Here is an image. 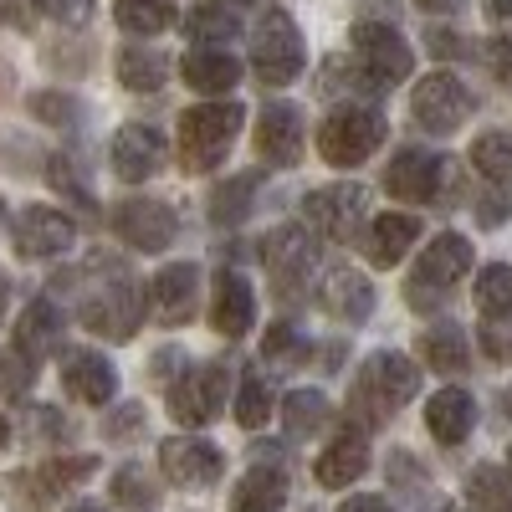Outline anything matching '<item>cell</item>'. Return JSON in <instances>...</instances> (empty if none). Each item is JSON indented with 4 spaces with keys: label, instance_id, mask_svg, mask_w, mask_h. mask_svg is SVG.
<instances>
[{
    "label": "cell",
    "instance_id": "27",
    "mask_svg": "<svg viewBox=\"0 0 512 512\" xmlns=\"http://www.w3.org/2000/svg\"><path fill=\"white\" fill-rule=\"evenodd\" d=\"M62 344V313L47 303V297H36V303H26L21 323H16V349L21 354H52Z\"/></svg>",
    "mask_w": 512,
    "mask_h": 512
},
{
    "label": "cell",
    "instance_id": "29",
    "mask_svg": "<svg viewBox=\"0 0 512 512\" xmlns=\"http://www.w3.org/2000/svg\"><path fill=\"white\" fill-rule=\"evenodd\" d=\"M164 77H169L164 52H149V47H123L118 52V82L128 93H159Z\"/></svg>",
    "mask_w": 512,
    "mask_h": 512
},
{
    "label": "cell",
    "instance_id": "22",
    "mask_svg": "<svg viewBox=\"0 0 512 512\" xmlns=\"http://www.w3.org/2000/svg\"><path fill=\"white\" fill-rule=\"evenodd\" d=\"M472 420H477V400L466 390H436L431 405H425V425H431V436L441 446H461L466 436H472Z\"/></svg>",
    "mask_w": 512,
    "mask_h": 512
},
{
    "label": "cell",
    "instance_id": "23",
    "mask_svg": "<svg viewBox=\"0 0 512 512\" xmlns=\"http://www.w3.org/2000/svg\"><path fill=\"white\" fill-rule=\"evenodd\" d=\"M185 82L195 93H231L241 82V62L226 52V47H195L185 62H180Z\"/></svg>",
    "mask_w": 512,
    "mask_h": 512
},
{
    "label": "cell",
    "instance_id": "35",
    "mask_svg": "<svg viewBox=\"0 0 512 512\" xmlns=\"http://www.w3.org/2000/svg\"><path fill=\"white\" fill-rule=\"evenodd\" d=\"M472 164L482 169L487 180L512 185V134H507V128H492V134H482L472 144Z\"/></svg>",
    "mask_w": 512,
    "mask_h": 512
},
{
    "label": "cell",
    "instance_id": "21",
    "mask_svg": "<svg viewBox=\"0 0 512 512\" xmlns=\"http://www.w3.org/2000/svg\"><path fill=\"white\" fill-rule=\"evenodd\" d=\"M210 323L226 338H241L251 323H256V297H251V282L241 272H221L216 277V303H210Z\"/></svg>",
    "mask_w": 512,
    "mask_h": 512
},
{
    "label": "cell",
    "instance_id": "14",
    "mask_svg": "<svg viewBox=\"0 0 512 512\" xmlns=\"http://www.w3.org/2000/svg\"><path fill=\"white\" fill-rule=\"evenodd\" d=\"M195 297H200V267L195 262H175V267L154 272V282H149L154 318L169 323V328H180V323L195 318Z\"/></svg>",
    "mask_w": 512,
    "mask_h": 512
},
{
    "label": "cell",
    "instance_id": "48",
    "mask_svg": "<svg viewBox=\"0 0 512 512\" xmlns=\"http://www.w3.org/2000/svg\"><path fill=\"white\" fill-rule=\"evenodd\" d=\"M134 425H144V410H139V405H134V410H123V415L108 425V436H113V441H128V431H134Z\"/></svg>",
    "mask_w": 512,
    "mask_h": 512
},
{
    "label": "cell",
    "instance_id": "3",
    "mask_svg": "<svg viewBox=\"0 0 512 512\" xmlns=\"http://www.w3.org/2000/svg\"><path fill=\"white\" fill-rule=\"evenodd\" d=\"M420 395V369L405 354H374L354 384V410L364 420H384L390 410L410 405Z\"/></svg>",
    "mask_w": 512,
    "mask_h": 512
},
{
    "label": "cell",
    "instance_id": "46",
    "mask_svg": "<svg viewBox=\"0 0 512 512\" xmlns=\"http://www.w3.org/2000/svg\"><path fill=\"white\" fill-rule=\"evenodd\" d=\"M482 57H487V67H492V77L502 82V88H512V36H497V41H487V47H482Z\"/></svg>",
    "mask_w": 512,
    "mask_h": 512
},
{
    "label": "cell",
    "instance_id": "1",
    "mask_svg": "<svg viewBox=\"0 0 512 512\" xmlns=\"http://www.w3.org/2000/svg\"><path fill=\"white\" fill-rule=\"evenodd\" d=\"M246 123V108L241 103H195L185 108L180 118V164L190 175H205V169H216L231 149V139L241 134Z\"/></svg>",
    "mask_w": 512,
    "mask_h": 512
},
{
    "label": "cell",
    "instance_id": "49",
    "mask_svg": "<svg viewBox=\"0 0 512 512\" xmlns=\"http://www.w3.org/2000/svg\"><path fill=\"white\" fill-rule=\"evenodd\" d=\"M338 512H390V507H384L379 497H349V502L338 507Z\"/></svg>",
    "mask_w": 512,
    "mask_h": 512
},
{
    "label": "cell",
    "instance_id": "44",
    "mask_svg": "<svg viewBox=\"0 0 512 512\" xmlns=\"http://www.w3.org/2000/svg\"><path fill=\"white\" fill-rule=\"evenodd\" d=\"M507 216H512V190L492 180V190L477 200V221H482V226H497V221H507Z\"/></svg>",
    "mask_w": 512,
    "mask_h": 512
},
{
    "label": "cell",
    "instance_id": "4",
    "mask_svg": "<svg viewBox=\"0 0 512 512\" xmlns=\"http://www.w3.org/2000/svg\"><path fill=\"white\" fill-rule=\"evenodd\" d=\"M354 67L369 88H400L415 67V52L390 21H359L354 26Z\"/></svg>",
    "mask_w": 512,
    "mask_h": 512
},
{
    "label": "cell",
    "instance_id": "10",
    "mask_svg": "<svg viewBox=\"0 0 512 512\" xmlns=\"http://www.w3.org/2000/svg\"><path fill=\"white\" fill-rule=\"evenodd\" d=\"M113 231L128 246H139V251H164L169 241L180 236V216L164 200H123L113 210Z\"/></svg>",
    "mask_w": 512,
    "mask_h": 512
},
{
    "label": "cell",
    "instance_id": "20",
    "mask_svg": "<svg viewBox=\"0 0 512 512\" xmlns=\"http://www.w3.org/2000/svg\"><path fill=\"white\" fill-rule=\"evenodd\" d=\"M318 297H323V308H328L338 323H364V318L374 313V287H369V277L354 272V267H333V272L323 277Z\"/></svg>",
    "mask_w": 512,
    "mask_h": 512
},
{
    "label": "cell",
    "instance_id": "9",
    "mask_svg": "<svg viewBox=\"0 0 512 512\" xmlns=\"http://www.w3.org/2000/svg\"><path fill=\"white\" fill-rule=\"evenodd\" d=\"M108 159H113V175H118L123 185L154 180L159 169H164V139H159V128H149V123H123L118 134H113Z\"/></svg>",
    "mask_w": 512,
    "mask_h": 512
},
{
    "label": "cell",
    "instance_id": "7",
    "mask_svg": "<svg viewBox=\"0 0 512 512\" xmlns=\"http://www.w3.org/2000/svg\"><path fill=\"white\" fill-rule=\"evenodd\" d=\"M410 113L425 134H456L466 123V113H472V93H466V82L456 72H431V77L415 82Z\"/></svg>",
    "mask_w": 512,
    "mask_h": 512
},
{
    "label": "cell",
    "instance_id": "47",
    "mask_svg": "<svg viewBox=\"0 0 512 512\" xmlns=\"http://www.w3.org/2000/svg\"><path fill=\"white\" fill-rule=\"evenodd\" d=\"M425 41H431V47H436L441 57H461V52H466L461 41H456L451 31H441V26H431V31H425Z\"/></svg>",
    "mask_w": 512,
    "mask_h": 512
},
{
    "label": "cell",
    "instance_id": "33",
    "mask_svg": "<svg viewBox=\"0 0 512 512\" xmlns=\"http://www.w3.org/2000/svg\"><path fill=\"white\" fill-rule=\"evenodd\" d=\"M113 502L123 512H159V482L144 472V466H118L113 472Z\"/></svg>",
    "mask_w": 512,
    "mask_h": 512
},
{
    "label": "cell",
    "instance_id": "8",
    "mask_svg": "<svg viewBox=\"0 0 512 512\" xmlns=\"http://www.w3.org/2000/svg\"><path fill=\"white\" fill-rule=\"evenodd\" d=\"M303 216L313 231H323L333 241H349L369 216V190L364 185H323L303 200Z\"/></svg>",
    "mask_w": 512,
    "mask_h": 512
},
{
    "label": "cell",
    "instance_id": "51",
    "mask_svg": "<svg viewBox=\"0 0 512 512\" xmlns=\"http://www.w3.org/2000/svg\"><path fill=\"white\" fill-rule=\"evenodd\" d=\"M415 6H420V11H456L461 0H415Z\"/></svg>",
    "mask_w": 512,
    "mask_h": 512
},
{
    "label": "cell",
    "instance_id": "30",
    "mask_svg": "<svg viewBox=\"0 0 512 512\" xmlns=\"http://www.w3.org/2000/svg\"><path fill=\"white\" fill-rule=\"evenodd\" d=\"M466 507L472 512H512V472L502 466H472L466 477Z\"/></svg>",
    "mask_w": 512,
    "mask_h": 512
},
{
    "label": "cell",
    "instance_id": "34",
    "mask_svg": "<svg viewBox=\"0 0 512 512\" xmlns=\"http://www.w3.org/2000/svg\"><path fill=\"white\" fill-rule=\"evenodd\" d=\"M256 205V175H236L226 180L216 195H210V221L216 226H241Z\"/></svg>",
    "mask_w": 512,
    "mask_h": 512
},
{
    "label": "cell",
    "instance_id": "16",
    "mask_svg": "<svg viewBox=\"0 0 512 512\" xmlns=\"http://www.w3.org/2000/svg\"><path fill=\"white\" fill-rule=\"evenodd\" d=\"M139 313H144V297H139V287H128V282H113L108 292H98V297L82 303V323H88L93 333H103V338H128L139 328Z\"/></svg>",
    "mask_w": 512,
    "mask_h": 512
},
{
    "label": "cell",
    "instance_id": "6",
    "mask_svg": "<svg viewBox=\"0 0 512 512\" xmlns=\"http://www.w3.org/2000/svg\"><path fill=\"white\" fill-rule=\"evenodd\" d=\"M231 400V369L226 364H200V369H185L175 384H169V415L180 425H210Z\"/></svg>",
    "mask_w": 512,
    "mask_h": 512
},
{
    "label": "cell",
    "instance_id": "11",
    "mask_svg": "<svg viewBox=\"0 0 512 512\" xmlns=\"http://www.w3.org/2000/svg\"><path fill=\"white\" fill-rule=\"evenodd\" d=\"M72 216H62V210L52 205H26L16 216V251L26 256V262H47V256H62L72 246Z\"/></svg>",
    "mask_w": 512,
    "mask_h": 512
},
{
    "label": "cell",
    "instance_id": "42",
    "mask_svg": "<svg viewBox=\"0 0 512 512\" xmlns=\"http://www.w3.org/2000/svg\"><path fill=\"white\" fill-rule=\"evenodd\" d=\"M31 379H36V359H31V354L21 359V349L6 354V364H0V390H6V395H21Z\"/></svg>",
    "mask_w": 512,
    "mask_h": 512
},
{
    "label": "cell",
    "instance_id": "17",
    "mask_svg": "<svg viewBox=\"0 0 512 512\" xmlns=\"http://www.w3.org/2000/svg\"><path fill=\"white\" fill-rule=\"evenodd\" d=\"M62 384H67V395H77L82 405H108L118 395V369L103 354H93V349H67Z\"/></svg>",
    "mask_w": 512,
    "mask_h": 512
},
{
    "label": "cell",
    "instance_id": "56",
    "mask_svg": "<svg viewBox=\"0 0 512 512\" xmlns=\"http://www.w3.org/2000/svg\"><path fill=\"white\" fill-rule=\"evenodd\" d=\"M507 415H512V390H507Z\"/></svg>",
    "mask_w": 512,
    "mask_h": 512
},
{
    "label": "cell",
    "instance_id": "54",
    "mask_svg": "<svg viewBox=\"0 0 512 512\" xmlns=\"http://www.w3.org/2000/svg\"><path fill=\"white\" fill-rule=\"evenodd\" d=\"M72 512H103V507H93V502H82V507H72Z\"/></svg>",
    "mask_w": 512,
    "mask_h": 512
},
{
    "label": "cell",
    "instance_id": "13",
    "mask_svg": "<svg viewBox=\"0 0 512 512\" xmlns=\"http://www.w3.org/2000/svg\"><path fill=\"white\" fill-rule=\"evenodd\" d=\"M446 175H451V169H446L441 154H431V149H400L390 159V169H384V190L400 195V200H436Z\"/></svg>",
    "mask_w": 512,
    "mask_h": 512
},
{
    "label": "cell",
    "instance_id": "55",
    "mask_svg": "<svg viewBox=\"0 0 512 512\" xmlns=\"http://www.w3.org/2000/svg\"><path fill=\"white\" fill-rule=\"evenodd\" d=\"M507 472H512V446H507Z\"/></svg>",
    "mask_w": 512,
    "mask_h": 512
},
{
    "label": "cell",
    "instance_id": "39",
    "mask_svg": "<svg viewBox=\"0 0 512 512\" xmlns=\"http://www.w3.org/2000/svg\"><path fill=\"white\" fill-rule=\"evenodd\" d=\"M267 415H272V384L251 374L241 384V395H236V420L246 425V431H256V425H267Z\"/></svg>",
    "mask_w": 512,
    "mask_h": 512
},
{
    "label": "cell",
    "instance_id": "25",
    "mask_svg": "<svg viewBox=\"0 0 512 512\" xmlns=\"http://www.w3.org/2000/svg\"><path fill=\"white\" fill-rule=\"evenodd\" d=\"M282 507H287L282 466H251L231 492V512H282Z\"/></svg>",
    "mask_w": 512,
    "mask_h": 512
},
{
    "label": "cell",
    "instance_id": "2",
    "mask_svg": "<svg viewBox=\"0 0 512 512\" xmlns=\"http://www.w3.org/2000/svg\"><path fill=\"white\" fill-rule=\"evenodd\" d=\"M384 134H390V123H384L379 108L344 103V108H333V113L323 118L318 149H323V159H328L333 169H354V164H364V159L384 144Z\"/></svg>",
    "mask_w": 512,
    "mask_h": 512
},
{
    "label": "cell",
    "instance_id": "19",
    "mask_svg": "<svg viewBox=\"0 0 512 512\" xmlns=\"http://www.w3.org/2000/svg\"><path fill=\"white\" fill-rule=\"evenodd\" d=\"M262 262H267V272H277V282H297L318 262V241L303 226H277L262 241Z\"/></svg>",
    "mask_w": 512,
    "mask_h": 512
},
{
    "label": "cell",
    "instance_id": "18",
    "mask_svg": "<svg viewBox=\"0 0 512 512\" xmlns=\"http://www.w3.org/2000/svg\"><path fill=\"white\" fill-rule=\"evenodd\" d=\"M466 272H472V241L456 236V231H446V236H436L431 246L420 251L415 282L431 287V292H446V287H456Z\"/></svg>",
    "mask_w": 512,
    "mask_h": 512
},
{
    "label": "cell",
    "instance_id": "41",
    "mask_svg": "<svg viewBox=\"0 0 512 512\" xmlns=\"http://www.w3.org/2000/svg\"><path fill=\"white\" fill-rule=\"evenodd\" d=\"M262 354H272L277 364H292L297 354H303V338H297V328H292V323H277V328H267Z\"/></svg>",
    "mask_w": 512,
    "mask_h": 512
},
{
    "label": "cell",
    "instance_id": "15",
    "mask_svg": "<svg viewBox=\"0 0 512 512\" xmlns=\"http://www.w3.org/2000/svg\"><path fill=\"white\" fill-rule=\"evenodd\" d=\"M256 149H262L267 164L287 169L303 159V113L292 103H267L262 118H256Z\"/></svg>",
    "mask_w": 512,
    "mask_h": 512
},
{
    "label": "cell",
    "instance_id": "37",
    "mask_svg": "<svg viewBox=\"0 0 512 512\" xmlns=\"http://www.w3.org/2000/svg\"><path fill=\"white\" fill-rule=\"evenodd\" d=\"M323 425H328V395H318V390L287 395V431L292 436H318Z\"/></svg>",
    "mask_w": 512,
    "mask_h": 512
},
{
    "label": "cell",
    "instance_id": "12",
    "mask_svg": "<svg viewBox=\"0 0 512 512\" xmlns=\"http://www.w3.org/2000/svg\"><path fill=\"white\" fill-rule=\"evenodd\" d=\"M159 466H164V477L175 482V487H210V482L221 477L226 456L210 446V441H200V436H169L159 446Z\"/></svg>",
    "mask_w": 512,
    "mask_h": 512
},
{
    "label": "cell",
    "instance_id": "31",
    "mask_svg": "<svg viewBox=\"0 0 512 512\" xmlns=\"http://www.w3.org/2000/svg\"><path fill=\"white\" fill-rule=\"evenodd\" d=\"M420 354L441 374H461L466 364H472V344H466L461 328H425L420 333Z\"/></svg>",
    "mask_w": 512,
    "mask_h": 512
},
{
    "label": "cell",
    "instance_id": "40",
    "mask_svg": "<svg viewBox=\"0 0 512 512\" xmlns=\"http://www.w3.org/2000/svg\"><path fill=\"white\" fill-rule=\"evenodd\" d=\"M52 185H57V190H67V195H72V200H77L82 210H93V195H88V180H82V175H77V164H72V159H62V154L52 159Z\"/></svg>",
    "mask_w": 512,
    "mask_h": 512
},
{
    "label": "cell",
    "instance_id": "43",
    "mask_svg": "<svg viewBox=\"0 0 512 512\" xmlns=\"http://www.w3.org/2000/svg\"><path fill=\"white\" fill-rule=\"evenodd\" d=\"M36 11L52 16V21H62V26H88L93 0H36Z\"/></svg>",
    "mask_w": 512,
    "mask_h": 512
},
{
    "label": "cell",
    "instance_id": "45",
    "mask_svg": "<svg viewBox=\"0 0 512 512\" xmlns=\"http://www.w3.org/2000/svg\"><path fill=\"white\" fill-rule=\"evenodd\" d=\"M31 113L47 118V123H77V103L72 98H57V93H36L31 98Z\"/></svg>",
    "mask_w": 512,
    "mask_h": 512
},
{
    "label": "cell",
    "instance_id": "28",
    "mask_svg": "<svg viewBox=\"0 0 512 512\" xmlns=\"http://www.w3.org/2000/svg\"><path fill=\"white\" fill-rule=\"evenodd\" d=\"M113 16L134 36H159L180 21V0H113Z\"/></svg>",
    "mask_w": 512,
    "mask_h": 512
},
{
    "label": "cell",
    "instance_id": "53",
    "mask_svg": "<svg viewBox=\"0 0 512 512\" xmlns=\"http://www.w3.org/2000/svg\"><path fill=\"white\" fill-rule=\"evenodd\" d=\"M6 446H11V425H6V420H0V451H6Z\"/></svg>",
    "mask_w": 512,
    "mask_h": 512
},
{
    "label": "cell",
    "instance_id": "52",
    "mask_svg": "<svg viewBox=\"0 0 512 512\" xmlns=\"http://www.w3.org/2000/svg\"><path fill=\"white\" fill-rule=\"evenodd\" d=\"M6 308H11V277L0 272V318H6Z\"/></svg>",
    "mask_w": 512,
    "mask_h": 512
},
{
    "label": "cell",
    "instance_id": "50",
    "mask_svg": "<svg viewBox=\"0 0 512 512\" xmlns=\"http://www.w3.org/2000/svg\"><path fill=\"white\" fill-rule=\"evenodd\" d=\"M487 16L497 26H512V0H487Z\"/></svg>",
    "mask_w": 512,
    "mask_h": 512
},
{
    "label": "cell",
    "instance_id": "32",
    "mask_svg": "<svg viewBox=\"0 0 512 512\" xmlns=\"http://www.w3.org/2000/svg\"><path fill=\"white\" fill-rule=\"evenodd\" d=\"M185 31L190 36H200V41H226L241 31V6L236 0H205V6H195L190 16H185Z\"/></svg>",
    "mask_w": 512,
    "mask_h": 512
},
{
    "label": "cell",
    "instance_id": "38",
    "mask_svg": "<svg viewBox=\"0 0 512 512\" xmlns=\"http://www.w3.org/2000/svg\"><path fill=\"white\" fill-rule=\"evenodd\" d=\"M93 472H98V461H93V456L52 461V466H41V472H36V487H41V497H52V492H62V487H77L82 477H93Z\"/></svg>",
    "mask_w": 512,
    "mask_h": 512
},
{
    "label": "cell",
    "instance_id": "26",
    "mask_svg": "<svg viewBox=\"0 0 512 512\" xmlns=\"http://www.w3.org/2000/svg\"><path fill=\"white\" fill-rule=\"evenodd\" d=\"M415 236H420V221H415V216H379V221L364 231V251H369V262L395 267L400 256L415 246Z\"/></svg>",
    "mask_w": 512,
    "mask_h": 512
},
{
    "label": "cell",
    "instance_id": "24",
    "mask_svg": "<svg viewBox=\"0 0 512 512\" xmlns=\"http://www.w3.org/2000/svg\"><path fill=\"white\" fill-rule=\"evenodd\" d=\"M369 472V441L364 436H338L318 461H313V477L323 482V487H349V482H359Z\"/></svg>",
    "mask_w": 512,
    "mask_h": 512
},
{
    "label": "cell",
    "instance_id": "36",
    "mask_svg": "<svg viewBox=\"0 0 512 512\" xmlns=\"http://www.w3.org/2000/svg\"><path fill=\"white\" fill-rule=\"evenodd\" d=\"M477 308L487 318H512V262H492L477 277Z\"/></svg>",
    "mask_w": 512,
    "mask_h": 512
},
{
    "label": "cell",
    "instance_id": "5",
    "mask_svg": "<svg viewBox=\"0 0 512 512\" xmlns=\"http://www.w3.org/2000/svg\"><path fill=\"white\" fill-rule=\"evenodd\" d=\"M303 62H308V52H303V36H297L292 16L272 6L262 21H256V41H251L256 77H262L267 88H287V82L303 77Z\"/></svg>",
    "mask_w": 512,
    "mask_h": 512
}]
</instances>
